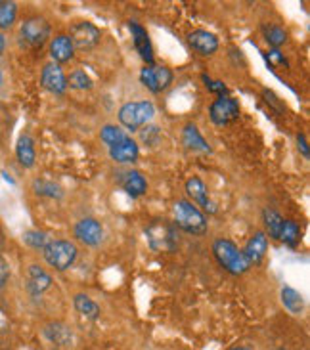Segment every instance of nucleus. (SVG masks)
<instances>
[{
    "instance_id": "obj_37",
    "label": "nucleus",
    "mask_w": 310,
    "mask_h": 350,
    "mask_svg": "<svg viewBox=\"0 0 310 350\" xmlns=\"http://www.w3.org/2000/svg\"><path fill=\"white\" fill-rule=\"evenodd\" d=\"M4 50H6V37L4 33H0V56L4 54Z\"/></svg>"
},
{
    "instance_id": "obj_26",
    "label": "nucleus",
    "mask_w": 310,
    "mask_h": 350,
    "mask_svg": "<svg viewBox=\"0 0 310 350\" xmlns=\"http://www.w3.org/2000/svg\"><path fill=\"white\" fill-rule=\"evenodd\" d=\"M18 19V4L12 0H0V33L10 29Z\"/></svg>"
},
{
    "instance_id": "obj_29",
    "label": "nucleus",
    "mask_w": 310,
    "mask_h": 350,
    "mask_svg": "<svg viewBox=\"0 0 310 350\" xmlns=\"http://www.w3.org/2000/svg\"><path fill=\"white\" fill-rule=\"evenodd\" d=\"M127 136H129V134L125 133L122 129H119L117 124H105V126H102V131H100V138H102V142L105 144L107 148H112L115 144L122 142Z\"/></svg>"
},
{
    "instance_id": "obj_39",
    "label": "nucleus",
    "mask_w": 310,
    "mask_h": 350,
    "mask_svg": "<svg viewBox=\"0 0 310 350\" xmlns=\"http://www.w3.org/2000/svg\"><path fill=\"white\" fill-rule=\"evenodd\" d=\"M2 243H4V236H2V232H0V249H2Z\"/></svg>"
},
{
    "instance_id": "obj_1",
    "label": "nucleus",
    "mask_w": 310,
    "mask_h": 350,
    "mask_svg": "<svg viewBox=\"0 0 310 350\" xmlns=\"http://www.w3.org/2000/svg\"><path fill=\"white\" fill-rule=\"evenodd\" d=\"M172 213H175V226L188 234L203 236L209 228L205 215L188 199H179L172 207Z\"/></svg>"
},
{
    "instance_id": "obj_4",
    "label": "nucleus",
    "mask_w": 310,
    "mask_h": 350,
    "mask_svg": "<svg viewBox=\"0 0 310 350\" xmlns=\"http://www.w3.org/2000/svg\"><path fill=\"white\" fill-rule=\"evenodd\" d=\"M155 115V105L148 100H138V102H127L119 109V123L129 129V131H140L142 126L150 123Z\"/></svg>"
},
{
    "instance_id": "obj_9",
    "label": "nucleus",
    "mask_w": 310,
    "mask_h": 350,
    "mask_svg": "<svg viewBox=\"0 0 310 350\" xmlns=\"http://www.w3.org/2000/svg\"><path fill=\"white\" fill-rule=\"evenodd\" d=\"M209 115H211L213 123L222 126V124L232 123V121H235L240 117V104H237V100L230 98V96L216 98L215 102L211 104Z\"/></svg>"
},
{
    "instance_id": "obj_10",
    "label": "nucleus",
    "mask_w": 310,
    "mask_h": 350,
    "mask_svg": "<svg viewBox=\"0 0 310 350\" xmlns=\"http://www.w3.org/2000/svg\"><path fill=\"white\" fill-rule=\"evenodd\" d=\"M73 234H75V237L83 245L96 247L102 243L103 226L96 218H83V220H79L75 224Z\"/></svg>"
},
{
    "instance_id": "obj_3",
    "label": "nucleus",
    "mask_w": 310,
    "mask_h": 350,
    "mask_svg": "<svg viewBox=\"0 0 310 350\" xmlns=\"http://www.w3.org/2000/svg\"><path fill=\"white\" fill-rule=\"evenodd\" d=\"M42 255L48 265L52 266L57 272H66L71 266L75 265L79 249L75 243L67 241V239H50L48 245L42 249Z\"/></svg>"
},
{
    "instance_id": "obj_40",
    "label": "nucleus",
    "mask_w": 310,
    "mask_h": 350,
    "mask_svg": "<svg viewBox=\"0 0 310 350\" xmlns=\"http://www.w3.org/2000/svg\"><path fill=\"white\" fill-rule=\"evenodd\" d=\"M2 81H4V79H2V71H0V86H2Z\"/></svg>"
},
{
    "instance_id": "obj_2",
    "label": "nucleus",
    "mask_w": 310,
    "mask_h": 350,
    "mask_svg": "<svg viewBox=\"0 0 310 350\" xmlns=\"http://www.w3.org/2000/svg\"><path fill=\"white\" fill-rule=\"evenodd\" d=\"M213 253H215V258L218 260V265L222 266L224 270H228L230 274H245L251 268V266L247 265L242 249L235 245L234 241H230V239H216L215 243H213Z\"/></svg>"
},
{
    "instance_id": "obj_32",
    "label": "nucleus",
    "mask_w": 310,
    "mask_h": 350,
    "mask_svg": "<svg viewBox=\"0 0 310 350\" xmlns=\"http://www.w3.org/2000/svg\"><path fill=\"white\" fill-rule=\"evenodd\" d=\"M266 40H268L270 46L280 48L282 44H285L287 33H285V29L280 27V25H270V27L266 29Z\"/></svg>"
},
{
    "instance_id": "obj_21",
    "label": "nucleus",
    "mask_w": 310,
    "mask_h": 350,
    "mask_svg": "<svg viewBox=\"0 0 310 350\" xmlns=\"http://www.w3.org/2000/svg\"><path fill=\"white\" fill-rule=\"evenodd\" d=\"M73 304H75L77 312L81 314L85 320H88V322H96L100 318V314H102L100 306L85 293H77L73 297Z\"/></svg>"
},
{
    "instance_id": "obj_8",
    "label": "nucleus",
    "mask_w": 310,
    "mask_h": 350,
    "mask_svg": "<svg viewBox=\"0 0 310 350\" xmlns=\"http://www.w3.org/2000/svg\"><path fill=\"white\" fill-rule=\"evenodd\" d=\"M172 79H175L172 71L165 66H146L140 71V83L153 94L167 90L172 85Z\"/></svg>"
},
{
    "instance_id": "obj_12",
    "label": "nucleus",
    "mask_w": 310,
    "mask_h": 350,
    "mask_svg": "<svg viewBox=\"0 0 310 350\" xmlns=\"http://www.w3.org/2000/svg\"><path fill=\"white\" fill-rule=\"evenodd\" d=\"M268 251V236L264 232H255L253 236L249 237L247 245L242 251L249 266H259L264 260Z\"/></svg>"
},
{
    "instance_id": "obj_19",
    "label": "nucleus",
    "mask_w": 310,
    "mask_h": 350,
    "mask_svg": "<svg viewBox=\"0 0 310 350\" xmlns=\"http://www.w3.org/2000/svg\"><path fill=\"white\" fill-rule=\"evenodd\" d=\"M121 188L131 196V198H140L148 191V182L142 176L138 171H127L121 172V178H119Z\"/></svg>"
},
{
    "instance_id": "obj_22",
    "label": "nucleus",
    "mask_w": 310,
    "mask_h": 350,
    "mask_svg": "<svg viewBox=\"0 0 310 350\" xmlns=\"http://www.w3.org/2000/svg\"><path fill=\"white\" fill-rule=\"evenodd\" d=\"M182 142L186 144L188 150H194V152H211L209 144L205 142V138L201 136V133L198 131L196 124H186L184 131H182Z\"/></svg>"
},
{
    "instance_id": "obj_13",
    "label": "nucleus",
    "mask_w": 310,
    "mask_h": 350,
    "mask_svg": "<svg viewBox=\"0 0 310 350\" xmlns=\"http://www.w3.org/2000/svg\"><path fill=\"white\" fill-rule=\"evenodd\" d=\"M186 191H188L190 199L196 203V207H198L199 211L203 208L209 215H215V203H213L211 198L207 196V186L203 184V180L199 178V176H192V178H188V182H186Z\"/></svg>"
},
{
    "instance_id": "obj_23",
    "label": "nucleus",
    "mask_w": 310,
    "mask_h": 350,
    "mask_svg": "<svg viewBox=\"0 0 310 350\" xmlns=\"http://www.w3.org/2000/svg\"><path fill=\"white\" fill-rule=\"evenodd\" d=\"M280 299H282L283 308L289 314H293V316H299V314L305 312V299L293 287H283L282 293H280Z\"/></svg>"
},
{
    "instance_id": "obj_24",
    "label": "nucleus",
    "mask_w": 310,
    "mask_h": 350,
    "mask_svg": "<svg viewBox=\"0 0 310 350\" xmlns=\"http://www.w3.org/2000/svg\"><path fill=\"white\" fill-rule=\"evenodd\" d=\"M44 335L50 342H54L57 347H67L73 341V333L64 323H50L44 327Z\"/></svg>"
},
{
    "instance_id": "obj_41",
    "label": "nucleus",
    "mask_w": 310,
    "mask_h": 350,
    "mask_svg": "<svg viewBox=\"0 0 310 350\" xmlns=\"http://www.w3.org/2000/svg\"><path fill=\"white\" fill-rule=\"evenodd\" d=\"M276 350H285V349H276Z\"/></svg>"
},
{
    "instance_id": "obj_36",
    "label": "nucleus",
    "mask_w": 310,
    "mask_h": 350,
    "mask_svg": "<svg viewBox=\"0 0 310 350\" xmlns=\"http://www.w3.org/2000/svg\"><path fill=\"white\" fill-rule=\"evenodd\" d=\"M297 144H299V150H301L302 152V155H305V157H307V159H309V144H307V138H305V134H299V136H297Z\"/></svg>"
},
{
    "instance_id": "obj_34",
    "label": "nucleus",
    "mask_w": 310,
    "mask_h": 350,
    "mask_svg": "<svg viewBox=\"0 0 310 350\" xmlns=\"http://www.w3.org/2000/svg\"><path fill=\"white\" fill-rule=\"evenodd\" d=\"M203 81H205L207 88H209L213 94L218 96V98H224V96H228V86H226L224 83H220V81H211L207 75H203Z\"/></svg>"
},
{
    "instance_id": "obj_6",
    "label": "nucleus",
    "mask_w": 310,
    "mask_h": 350,
    "mask_svg": "<svg viewBox=\"0 0 310 350\" xmlns=\"http://www.w3.org/2000/svg\"><path fill=\"white\" fill-rule=\"evenodd\" d=\"M50 23L40 16H31L23 19L21 27H19V38L21 42L29 48H40L44 46L50 38Z\"/></svg>"
},
{
    "instance_id": "obj_17",
    "label": "nucleus",
    "mask_w": 310,
    "mask_h": 350,
    "mask_svg": "<svg viewBox=\"0 0 310 350\" xmlns=\"http://www.w3.org/2000/svg\"><path fill=\"white\" fill-rule=\"evenodd\" d=\"M75 56V48L71 44V40L67 35H56V37L50 40V57L54 64H66L71 57Z\"/></svg>"
},
{
    "instance_id": "obj_14",
    "label": "nucleus",
    "mask_w": 310,
    "mask_h": 350,
    "mask_svg": "<svg viewBox=\"0 0 310 350\" xmlns=\"http://www.w3.org/2000/svg\"><path fill=\"white\" fill-rule=\"evenodd\" d=\"M188 44L194 48V52H198L199 56L207 57L213 56L218 50V38L205 29H198L188 35Z\"/></svg>"
},
{
    "instance_id": "obj_7",
    "label": "nucleus",
    "mask_w": 310,
    "mask_h": 350,
    "mask_svg": "<svg viewBox=\"0 0 310 350\" xmlns=\"http://www.w3.org/2000/svg\"><path fill=\"white\" fill-rule=\"evenodd\" d=\"M69 40L73 48H79V50H90L94 48L100 38H102V31L96 27L94 23L90 21H79V23H73L71 29H69Z\"/></svg>"
},
{
    "instance_id": "obj_25",
    "label": "nucleus",
    "mask_w": 310,
    "mask_h": 350,
    "mask_svg": "<svg viewBox=\"0 0 310 350\" xmlns=\"http://www.w3.org/2000/svg\"><path fill=\"white\" fill-rule=\"evenodd\" d=\"M264 228H266V234L272 237V239H280V234H282L283 228V217L274 211V208H264L263 213Z\"/></svg>"
},
{
    "instance_id": "obj_27",
    "label": "nucleus",
    "mask_w": 310,
    "mask_h": 350,
    "mask_svg": "<svg viewBox=\"0 0 310 350\" xmlns=\"http://www.w3.org/2000/svg\"><path fill=\"white\" fill-rule=\"evenodd\" d=\"M33 189H35L37 196H42V198L60 199L64 196V189L60 188L56 182H50V180H35Z\"/></svg>"
},
{
    "instance_id": "obj_16",
    "label": "nucleus",
    "mask_w": 310,
    "mask_h": 350,
    "mask_svg": "<svg viewBox=\"0 0 310 350\" xmlns=\"http://www.w3.org/2000/svg\"><path fill=\"white\" fill-rule=\"evenodd\" d=\"M129 29H131L132 33V42H134L136 52L140 54V57L148 66H153V52H151V42L148 31L142 27L140 23H136V21H131Z\"/></svg>"
},
{
    "instance_id": "obj_18",
    "label": "nucleus",
    "mask_w": 310,
    "mask_h": 350,
    "mask_svg": "<svg viewBox=\"0 0 310 350\" xmlns=\"http://www.w3.org/2000/svg\"><path fill=\"white\" fill-rule=\"evenodd\" d=\"M109 157L115 163H134L138 159V144L131 136H127L122 142L109 148Z\"/></svg>"
},
{
    "instance_id": "obj_20",
    "label": "nucleus",
    "mask_w": 310,
    "mask_h": 350,
    "mask_svg": "<svg viewBox=\"0 0 310 350\" xmlns=\"http://www.w3.org/2000/svg\"><path fill=\"white\" fill-rule=\"evenodd\" d=\"M16 157L18 163L25 169H31L37 161V152H35V142L27 134H21L16 142Z\"/></svg>"
},
{
    "instance_id": "obj_35",
    "label": "nucleus",
    "mask_w": 310,
    "mask_h": 350,
    "mask_svg": "<svg viewBox=\"0 0 310 350\" xmlns=\"http://www.w3.org/2000/svg\"><path fill=\"white\" fill-rule=\"evenodd\" d=\"M10 282V266L4 256H0V289H4Z\"/></svg>"
},
{
    "instance_id": "obj_38",
    "label": "nucleus",
    "mask_w": 310,
    "mask_h": 350,
    "mask_svg": "<svg viewBox=\"0 0 310 350\" xmlns=\"http://www.w3.org/2000/svg\"><path fill=\"white\" fill-rule=\"evenodd\" d=\"M232 350H251V349H249V347H235V349Z\"/></svg>"
},
{
    "instance_id": "obj_33",
    "label": "nucleus",
    "mask_w": 310,
    "mask_h": 350,
    "mask_svg": "<svg viewBox=\"0 0 310 350\" xmlns=\"http://www.w3.org/2000/svg\"><path fill=\"white\" fill-rule=\"evenodd\" d=\"M140 138L146 146L157 144V140H159V126H155V124H146V126H142Z\"/></svg>"
},
{
    "instance_id": "obj_28",
    "label": "nucleus",
    "mask_w": 310,
    "mask_h": 350,
    "mask_svg": "<svg viewBox=\"0 0 310 350\" xmlns=\"http://www.w3.org/2000/svg\"><path fill=\"white\" fill-rule=\"evenodd\" d=\"M280 239H282L285 245L297 247V243L301 241V228H299V224L293 222V220H283Z\"/></svg>"
},
{
    "instance_id": "obj_15",
    "label": "nucleus",
    "mask_w": 310,
    "mask_h": 350,
    "mask_svg": "<svg viewBox=\"0 0 310 350\" xmlns=\"http://www.w3.org/2000/svg\"><path fill=\"white\" fill-rule=\"evenodd\" d=\"M52 287V275L48 274L42 266L31 265L27 268V289L33 297H40V295L48 291Z\"/></svg>"
},
{
    "instance_id": "obj_5",
    "label": "nucleus",
    "mask_w": 310,
    "mask_h": 350,
    "mask_svg": "<svg viewBox=\"0 0 310 350\" xmlns=\"http://www.w3.org/2000/svg\"><path fill=\"white\" fill-rule=\"evenodd\" d=\"M146 239L151 251L155 253L175 251L179 245V232H177V226H172L165 220H153L150 226L146 228Z\"/></svg>"
},
{
    "instance_id": "obj_11",
    "label": "nucleus",
    "mask_w": 310,
    "mask_h": 350,
    "mask_svg": "<svg viewBox=\"0 0 310 350\" xmlns=\"http://www.w3.org/2000/svg\"><path fill=\"white\" fill-rule=\"evenodd\" d=\"M40 83L47 88L48 92L52 94H64L67 90V77L64 73L62 66H57L54 62H50L47 66L42 67V73H40Z\"/></svg>"
},
{
    "instance_id": "obj_31",
    "label": "nucleus",
    "mask_w": 310,
    "mask_h": 350,
    "mask_svg": "<svg viewBox=\"0 0 310 350\" xmlns=\"http://www.w3.org/2000/svg\"><path fill=\"white\" fill-rule=\"evenodd\" d=\"M23 241L27 243L31 249H37V251H42L44 247L48 245V234L40 232V230H29L23 234Z\"/></svg>"
},
{
    "instance_id": "obj_30",
    "label": "nucleus",
    "mask_w": 310,
    "mask_h": 350,
    "mask_svg": "<svg viewBox=\"0 0 310 350\" xmlns=\"http://www.w3.org/2000/svg\"><path fill=\"white\" fill-rule=\"evenodd\" d=\"M67 86H71L75 90H88V88H92V79L86 75V71L83 69H75L67 77Z\"/></svg>"
}]
</instances>
